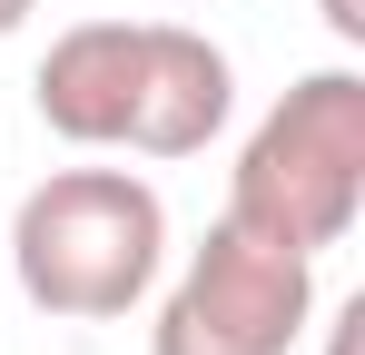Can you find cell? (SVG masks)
<instances>
[{
  "label": "cell",
  "mask_w": 365,
  "mask_h": 355,
  "mask_svg": "<svg viewBox=\"0 0 365 355\" xmlns=\"http://www.w3.org/2000/svg\"><path fill=\"white\" fill-rule=\"evenodd\" d=\"M306 326H316V257L217 217L178 267V287L158 296L148 355H297Z\"/></svg>",
  "instance_id": "cell-3"
},
{
  "label": "cell",
  "mask_w": 365,
  "mask_h": 355,
  "mask_svg": "<svg viewBox=\"0 0 365 355\" xmlns=\"http://www.w3.org/2000/svg\"><path fill=\"white\" fill-rule=\"evenodd\" d=\"M168 257V207L128 168H50L10 207V277L40 316L109 326L158 287Z\"/></svg>",
  "instance_id": "cell-1"
},
{
  "label": "cell",
  "mask_w": 365,
  "mask_h": 355,
  "mask_svg": "<svg viewBox=\"0 0 365 355\" xmlns=\"http://www.w3.org/2000/svg\"><path fill=\"white\" fill-rule=\"evenodd\" d=\"M326 30H336V40L356 50V40H365V0H326Z\"/></svg>",
  "instance_id": "cell-6"
},
{
  "label": "cell",
  "mask_w": 365,
  "mask_h": 355,
  "mask_svg": "<svg viewBox=\"0 0 365 355\" xmlns=\"http://www.w3.org/2000/svg\"><path fill=\"white\" fill-rule=\"evenodd\" d=\"M227 217L297 247V257L346 247V227L365 217V69H306L247 128L237 178H227Z\"/></svg>",
  "instance_id": "cell-2"
},
{
  "label": "cell",
  "mask_w": 365,
  "mask_h": 355,
  "mask_svg": "<svg viewBox=\"0 0 365 355\" xmlns=\"http://www.w3.org/2000/svg\"><path fill=\"white\" fill-rule=\"evenodd\" d=\"M30 10H40V0H0V40H10V30H20Z\"/></svg>",
  "instance_id": "cell-7"
},
{
  "label": "cell",
  "mask_w": 365,
  "mask_h": 355,
  "mask_svg": "<svg viewBox=\"0 0 365 355\" xmlns=\"http://www.w3.org/2000/svg\"><path fill=\"white\" fill-rule=\"evenodd\" d=\"M40 128L69 148H128V109H138V20H69L40 79Z\"/></svg>",
  "instance_id": "cell-5"
},
{
  "label": "cell",
  "mask_w": 365,
  "mask_h": 355,
  "mask_svg": "<svg viewBox=\"0 0 365 355\" xmlns=\"http://www.w3.org/2000/svg\"><path fill=\"white\" fill-rule=\"evenodd\" d=\"M237 109V69L207 30L178 20H138V109H128V148L138 158H197Z\"/></svg>",
  "instance_id": "cell-4"
}]
</instances>
